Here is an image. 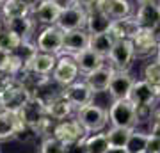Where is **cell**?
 I'll return each instance as SVG.
<instances>
[{
	"instance_id": "9",
	"label": "cell",
	"mask_w": 160,
	"mask_h": 153,
	"mask_svg": "<svg viewBox=\"0 0 160 153\" xmlns=\"http://www.w3.org/2000/svg\"><path fill=\"white\" fill-rule=\"evenodd\" d=\"M157 98H158V94L155 93V89L148 82H144L142 79L133 82L130 94H128V100L135 105L137 110H141V109H151L153 110L155 103H157Z\"/></svg>"
},
{
	"instance_id": "18",
	"label": "cell",
	"mask_w": 160,
	"mask_h": 153,
	"mask_svg": "<svg viewBox=\"0 0 160 153\" xmlns=\"http://www.w3.org/2000/svg\"><path fill=\"white\" fill-rule=\"evenodd\" d=\"M87 11V20H86V30L89 34H103L109 32L110 25H112V18L105 11L98 9V7H91L86 9Z\"/></svg>"
},
{
	"instance_id": "20",
	"label": "cell",
	"mask_w": 160,
	"mask_h": 153,
	"mask_svg": "<svg viewBox=\"0 0 160 153\" xmlns=\"http://www.w3.org/2000/svg\"><path fill=\"white\" fill-rule=\"evenodd\" d=\"M46 114L52 121H64L68 119L71 114H73V107L71 103L62 96V93H59L55 96H52L48 102H46Z\"/></svg>"
},
{
	"instance_id": "25",
	"label": "cell",
	"mask_w": 160,
	"mask_h": 153,
	"mask_svg": "<svg viewBox=\"0 0 160 153\" xmlns=\"http://www.w3.org/2000/svg\"><path fill=\"white\" fill-rule=\"evenodd\" d=\"M20 125H22V121L16 112L0 110V142L14 139V134L20 128Z\"/></svg>"
},
{
	"instance_id": "16",
	"label": "cell",
	"mask_w": 160,
	"mask_h": 153,
	"mask_svg": "<svg viewBox=\"0 0 160 153\" xmlns=\"http://www.w3.org/2000/svg\"><path fill=\"white\" fill-rule=\"evenodd\" d=\"M55 64H57V55L36 50L29 57V61L25 63L23 69H30V71L39 73V75H50L53 71V68H55Z\"/></svg>"
},
{
	"instance_id": "37",
	"label": "cell",
	"mask_w": 160,
	"mask_h": 153,
	"mask_svg": "<svg viewBox=\"0 0 160 153\" xmlns=\"http://www.w3.org/2000/svg\"><path fill=\"white\" fill-rule=\"evenodd\" d=\"M61 9H66V7H73V6H78V0H53Z\"/></svg>"
},
{
	"instance_id": "34",
	"label": "cell",
	"mask_w": 160,
	"mask_h": 153,
	"mask_svg": "<svg viewBox=\"0 0 160 153\" xmlns=\"http://www.w3.org/2000/svg\"><path fill=\"white\" fill-rule=\"evenodd\" d=\"M64 148L66 146L59 139H55L53 135H48V137H43L39 153H64Z\"/></svg>"
},
{
	"instance_id": "10",
	"label": "cell",
	"mask_w": 160,
	"mask_h": 153,
	"mask_svg": "<svg viewBox=\"0 0 160 153\" xmlns=\"http://www.w3.org/2000/svg\"><path fill=\"white\" fill-rule=\"evenodd\" d=\"M86 20H87V11L82 6H73L61 9L57 25L62 32H69V30H78V28H86Z\"/></svg>"
},
{
	"instance_id": "26",
	"label": "cell",
	"mask_w": 160,
	"mask_h": 153,
	"mask_svg": "<svg viewBox=\"0 0 160 153\" xmlns=\"http://www.w3.org/2000/svg\"><path fill=\"white\" fill-rule=\"evenodd\" d=\"M25 68V59L20 54H0V73L18 77Z\"/></svg>"
},
{
	"instance_id": "19",
	"label": "cell",
	"mask_w": 160,
	"mask_h": 153,
	"mask_svg": "<svg viewBox=\"0 0 160 153\" xmlns=\"http://www.w3.org/2000/svg\"><path fill=\"white\" fill-rule=\"evenodd\" d=\"M94 7L105 11L112 20H121V18H128L133 14L130 0H96Z\"/></svg>"
},
{
	"instance_id": "27",
	"label": "cell",
	"mask_w": 160,
	"mask_h": 153,
	"mask_svg": "<svg viewBox=\"0 0 160 153\" xmlns=\"http://www.w3.org/2000/svg\"><path fill=\"white\" fill-rule=\"evenodd\" d=\"M116 39L112 38L110 32H103V34H91L89 38V48L92 52H96L98 55H102L103 59H107L114 46Z\"/></svg>"
},
{
	"instance_id": "46",
	"label": "cell",
	"mask_w": 160,
	"mask_h": 153,
	"mask_svg": "<svg viewBox=\"0 0 160 153\" xmlns=\"http://www.w3.org/2000/svg\"><path fill=\"white\" fill-rule=\"evenodd\" d=\"M0 110H2V102H0Z\"/></svg>"
},
{
	"instance_id": "43",
	"label": "cell",
	"mask_w": 160,
	"mask_h": 153,
	"mask_svg": "<svg viewBox=\"0 0 160 153\" xmlns=\"http://www.w3.org/2000/svg\"><path fill=\"white\" fill-rule=\"evenodd\" d=\"M4 28H6V20L0 18V30H4Z\"/></svg>"
},
{
	"instance_id": "29",
	"label": "cell",
	"mask_w": 160,
	"mask_h": 153,
	"mask_svg": "<svg viewBox=\"0 0 160 153\" xmlns=\"http://www.w3.org/2000/svg\"><path fill=\"white\" fill-rule=\"evenodd\" d=\"M84 146H86L87 153H107L110 144L105 132H94V134H87L84 137Z\"/></svg>"
},
{
	"instance_id": "6",
	"label": "cell",
	"mask_w": 160,
	"mask_h": 153,
	"mask_svg": "<svg viewBox=\"0 0 160 153\" xmlns=\"http://www.w3.org/2000/svg\"><path fill=\"white\" fill-rule=\"evenodd\" d=\"M62 43H64V32L57 25L45 27L36 38V48L39 52L53 54V55L62 54Z\"/></svg>"
},
{
	"instance_id": "49",
	"label": "cell",
	"mask_w": 160,
	"mask_h": 153,
	"mask_svg": "<svg viewBox=\"0 0 160 153\" xmlns=\"http://www.w3.org/2000/svg\"><path fill=\"white\" fill-rule=\"evenodd\" d=\"M158 98H160V94H158Z\"/></svg>"
},
{
	"instance_id": "22",
	"label": "cell",
	"mask_w": 160,
	"mask_h": 153,
	"mask_svg": "<svg viewBox=\"0 0 160 153\" xmlns=\"http://www.w3.org/2000/svg\"><path fill=\"white\" fill-rule=\"evenodd\" d=\"M6 27L11 32H14L23 43H30L32 36H34V30H36V22L32 20V16L11 18V20H6Z\"/></svg>"
},
{
	"instance_id": "45",
	"label": "cell",
	"mask_w": 160,
	"mask_h": 153,
	"mask_svg": "<svg viewBox=\"0 0 160 153\" xmlns=\"http://www.w3.org/2000/svg\"><path fill=\"white\" fill-rule=\"evenodd\" d=\"M7 0H0V6H4V4H6Z\"/></svg>"
},
{
	"instance_id": "40",
	"label": "cell",
	"mask_w": 160,
	"mask_h": 153,
	"mask_svg": "<svg viewBox=\"0 0 160 153\" xmlns=\"http://www.w3.org/2000/svg\"><path fill=\"white\" fill-rule=\"evenodd\" d=\"M151 121H153V123H160V105H158V107L155 105L153 114H151Z\"/></svg>"
},
{
	"instance_id": "32",
	"label": "cell",
	"mask_w": 160,
	"mask_h": 153,
	"mask_svg": "<svg viewBox=\"0 0 160 153\" xmlns=\"http://www.w3.org/2000/svg\"><path fill=\"white\" fill-rule=\"evenodd\" d=\"M142 80L148 82L155 89L157 94H160V64L155 63H146L142 68Z\"/></svg>"
},
{
	"instance_id": "8",
	"label": "cell",
	"mask_w": 160,
	"mask_h": 153,
	"mask_svg": "<svg viewBox=\"0 0 160 153\" xmlns=\"http://www.w3.org/2000/svg\"><path fill=\"white\" fill-rule=\"evenodd\" d=\"M52 135L59 139L64 146L66 144H71V142L82 141L84 137L87 135V132L84 130V126L80 125L77 118L75 119H64V121H57L53 125V130H52Z\"/></svg>"
},
{
	"instance_id": "2",
	"label": "cell",
	"mask_w": 160,
	"mask_h": 153,
	"mask_svg": "<svg viewBox=\"0 0 160 153\" xmlns=\"http://www.w3.org/2000/svg\"><path fill=\"white\" fill-rule=\"evenodd\" d=\"M32 96L30 91L18 80V77L9 80V84L0 91V102H2V110H9V112H20V109L29 102Z\"/></svg>"
},
{
	"instance_id": "13",
	"label": "cell",
	"mask_w": 160,
	"mask_h": 153,
	"mask_svg": "<svg viewBox=\"0 0 160 153\" xmlns=\"http://www.w3.org/2000/svg\"><path fill=\"white\" fill-rule=\"evenodd\" d=\"M133 82H135V79L128 71H116L114 69L110 84H109V89H107L110 98L112 100H126L132 91Z\"/></svg>"
},
{
	"instance_id": "35",
	"label": "cell",
	"mask_w": 160,
	"mask_h": 153,
	"mask_svg": "<svg viewBox=\"0 0 160 153\" xmlns=\"http://www.w3.org/2000/svg\"><path fill=\"white\" fill-rule=\"evenodd\" d=\"M64 153H87L86 146H84V139L82 141H77V142H71V144H66Z\"/></svg>"
},
{
	"instance_id": "44",
	"label": "cell",
	"mask_w": 160,
	"mask_h": 153,
	"mask_svg": "<svg viewBox=\"0 0 160 153\" xmlns=\"http://www.w3.org/2000/svg\"><path fill=\"white\" fill-rule=\"evenodd\" d=\"M139 4H144V2H158V0H137Z\"/></svg>"
},
{
	"instance_id": "1",
	"label": "cell",
	"mask_w": 160,
	"mask_h": 153,
	"mask_svg": "<svg viewBox=\"0 0 160 153\" xmlns=\"http://www.w3.org/2000/svg\"><path fill=\"white\" fill-rule=\"evenodd\" d=\"M18 118L23 125L32 128L36 132V135L39 137L52 135V130H53V125H55V121H52L46 114L45 100H41L39 96H30L29 102L20 109Z\"/></svg>"
},
{
	"instance_id": "21",
	"label": "cell",
	"mask_w": 160,
	"mask_h": 153,
	"mask_svg": "<svg viewBox=\"0 0 160 153\" xmlns=\"http://www.w3.org/2000/svg\"><path fill=\"white\" fill-rule=\"evenodd\" d=\"M139 23L137 20H135V16L132 14V16L128 18H121V20H112V25H110V34H112V38H114L116 41L119 39H133L135 38V34H137L139 30Z\"/></svg>"
},
{
	"instance_id": "33",
	"label": "cell",
	"mask_w": 160,
	"mask_h": 153,
	"mask_svg": "<svg viewBox=\"0 0 160 153\" xmlns=\"http://www.w3.org/2000/svg\"><path fill=\"white\" fill-rule=\"evenodd\" d=\"M126 150L128 153H142L148 150V132H141V130H135L132 132L130 135V141L126 144Z\"/></svg>"
},
{
	"instance_id": "24",
	"label": "cell",
	"mask_w": 160,
	"mask_h": 153,
	"mask_svg": "<svg viewBox=\"0 0 160 153\" xmlns=\"http://www.w3.org/2000/svg\"><path fill=\"white\" fill-rule=\"evenodd\" d=\"M75 59V63H77V66H78L80 73H91V71H94V69L102 68V66H105V59H103L102 55H98L96 52H92L91 48H86V50L78 52V54H75V55H71Z\"/></svg>"
},
{
	"instance_id": "47",
	"label": "cell",
	"mask_w": 160,
	"mask_h": 153,
	"mask_svg": "<svg viewBox=\"0 0 160 153\" xmlns=\"http://www.w3.org/2000/svg\"><path fill=\"white\" fill-rule=\"evenodd\" d=\"M142 153H149V151H148V150H146V151H142Z\"/></svg>"
},
{
	"instance_id": "7",
	"label": "cell",
	"mask_w": 160,
	"mask_h": 153,
	"mask_svg": "<svg viewBox=\"0 0 160 153\" xmlns=\"http://www.w3.org/2000/svg\"><path fill=\"white\" fill-rule=\"evenodd\" d=\"M78 75H80V69L77 66V63H75V59L71 55L62 54L57 59V64H55V68L52 71V80L57 85H61V87H66V85L77 82Z\"/></svg>"
},
{
	"instance_id": "38",
	"label": "cell",
	"mask_w": 160,
	"mask_h": 153,
	"mask_svg": "<svg viewBox=\"0 0 160 153\" xmlns=\"http://www.w3.org/2000/svg\"><path fill=\"white\" fill-rule=\"evenodd\" d=\"M148 134H153V135H158L160 137V123H149V132Z\"/></svg>"
},
{
	"instance_id": "42",
	"label": "cell",
	"mask_w": 160,
	"mask_h": 153,
	"mask_svg": "<svg viewBox=\"0 0 160 153\" xmlns=\"http://www.w3.org/2000/svg\"><path fill=\"white\" fill-rule=\"evenodd\" d=\"M155 55H157V63L160 64V41H158V46H157V54H155Z\"/></svg>"
},
{
	"instance_id": "3",
	"label": "cell",
	"mask_w": 160,
	"mask_h": 153,
	"mask_svg": "<svg viewBox=\"0 0 160 153\" xmlns=\"http://www.w3.org/2000/svg\"><path fill=\"white\" fill-rule=\"evenodd\" d=\"M109 121L112 126L121 128H137L139 116L135 105L126 98V100H114L109 107Z\"/></svg>"
},
{
	"instance_id": "39",
	"label": "cell",
	"mask_w": 160,
	"mask_h": 153,
	"mask_svg": "<svg viewBox=\"0 0 160 153\" xmlns=\"http://www.w3.org/2000/svg\"><path fill=\"white\" fill-rule=\"evenodd\" d=\"M94 4H96V0H78V6H82L84 9H91V7H94Z\"/></svg>"
},
{
	"instance_id": "5",
	"label": "cell",
	"mask_w": 160,
	"mask_h": 153,
	"mask_svg": "<svg viewBox=\"0 0 160 153\" xmlns=\"http://www.w3.org/2000/svg\"><path fill=\"white\" fill-rule=\"evenodd\" d=\"M107 59L110 61V68H114L116 71H128L133 61L137 59L135 50H133V43L130 39L116 41Z\"/></svg>"
},
{
	"instance_id": "31",
	"label": "cell",
	"mask_w": 160,
	"mask_h": 153,
	"mask_svg": "<svg viewBox=\"0 0 160 153\" xmlns=\"http://www.w3.org/2000/svg\"><path fill=\"white\" fill-rule=\"evenodd\" d=\"M133 128H121V126H110L109 130L105 132L107 134V139H109V144L112 148H126L128 141H130V135Z\"/></svg>"
},
{
	"instance_id": "11",
	"label": "cell",
	"mask_w": 160,
	"mask_h": 153,
	"mask_svg": "<svg viewBox=\"0 0 160 153\" xmlns=\"http://www.w3.org/2000/svg\"><path fill=\"white\" fill-rule=\"evenodd\" d=\"M133 43V50L137 59H148L153 54H157V46H158V38L155 34L153 28H139L135 38L132 39Z\"/></svg>"
},
{
	"instance_id": "14",
	"label": "cell",
	"mask_w": 160,
	"mask_h": 153,
	"mask_svg": "<svg viewBox=\"0 0 160 153\" xmlns=\"http://www.w3.org/2000/svg\"><path fill=\"white\" fill-rule=\"evenodd\" d=\"M59 14H61V7L53 2V0H41L39 4L30 11V16L36 23H41V25H55L59 20Z\"/></svg>"
},
{
	"instance_id": "28",
	"label": "cell",
	"mask_w": 160,
	"mask_h": 153,
	"mask_svg": "<svg viewBox=\"0 0 160 153\" xmlns=\"http://www.w3.org/2000/svg\"><path fill=\"white\" fill-rule=\"evenodd\" d=\"M0 11H2L4 20H11V18L30 16L32 7L25 0H7L4 6H0Z\"/></svg>"
},
{
	"instance_id": "36",
	"label": "cell",
	"mask_w": 160,
	"mask_h": 153,
	"mask_svg": "<svg viewBox=\"0 0 160 153\" xmlns=\"http://www.w3.org/2000/svg\"><path fill=\"white\" fill-rule=\"evenodd\" d=\"M148 151L149 153H160V137L148 134Z\"/></svg>"
},
{
	"instance_id": "48",
	"label": "cell",
	"mask_w": 160,
	"mask_h": 153,
	"mask_svg": "<svg viewBox=\"0 0 160 153\" xmlns=\"http://www.w3.org/2000/svg\"><path fill=\"white\" fill-rule=\"evenodd\" d=\"M158 6H160V0H158Z\"/></svg>"
},
{
	"instance_id": "23",
	"label": "cell",
	"mask_w": 160,
	"mask_h": 153,
	"mask_svg": "<svg viewBox=\"0 0 160 153\" xmlns=\"http://www.w3.org/2000/svg\"><path fill=\"white\" fill-rule=\"evenodd\" d=\"M112 73H114V68L102 66V68H98V69H94V71H91V73H87L84 82L89 85V89H91L94 94H96V93H103V91L109 89Z\"/></svg>"
},
{
	"instance_id": "17",
	"label": "cell",
	"mask_w": 160,
	"mask_h": 153,
	"mask_svg": "<svg viewBox=\"0 0 160 153\" xmlns=\"http://www.w3.org/2000/svg\"><path fill=\"white\" fill-rule=\"evenodd\" d=\"M89 38L91 34L86 28H78V30H69L64 32V43H62V54L75 55L78 52L89 48Z\"/></svg>"
},
{
	"instance_id": "41",
	"label": "cell",
	"mask_w": 160,
	"mask_h": 153,
	"mask_svg": "<svg viewBox=\"0 0 160 153\" xmlns=\"http://www.w3.org/2000/svg\"><path fill=\"white\" fill-rule=\"evenodd\" d=\"M107 153H128V150H126V148H112L110 146L109 150H107Z\"/></svg>"
},
{
	"instance_id": "30",
	"label": "cell",
	"mask_w": 160,
	"mask_h": 153,
	"mask_svg": "<svg viewBox=\"0 0 160 153\" xmlns=\"http://www.w3.org/2000/svg\"><path fill=\"white\" fill-rule=\"evenodd\" d=\"M22 45L23 41L7 27L0 30V54H16L22 48Z\"/></svg>"
},
{
	"instance_id": "12",
	"label": "cell",
	"mask_w": 160,
	"mask_h": 153,
	"mask_svg": "<svg viewBox=\"0 0 160 153\" xmlns=\"http://www.w3.org/2000/svg\"><path fill=\"white\" fill-rule=\"evenodd\" d=\"M61 93H62V96L71 103L73 109H80V107H84V105L92 103V96H94V93L89 89V85H87L84 80H77L73 84L66 85V87H62Z\"/></svg>"
},
{
	"instance_id": "4",
	"label": "cell",
	"mask_w": 160,
	"mask_h": 153,
	"mask_svg": "<svg viewBox=\"0 0 160 153\" xmlns=\"http://www.w3.org/2000/svg\"><path fill=\"white\" fill-rule=\"evenodd\" d=\"M77 121L84 126L87 134H94V132H103V128L109 123V112L107 109L89 103L84 107L77 109Z\"/></svg>"
},
{
	"instance_id": "15",
	"label": "cell",
	"mask_w": 160,
	"mask_h": 153,
	"mask_svg": "<svg viewBox=\"0 0 160 153\" xmlns=\"http://www.w3.org/2000/svg\"><path fill=\"white\" fill-rule=\"evenodd\" d=\"M139 27L142 28H157L160 25V6L158 2H144L139 4L137 13L133 14Z\"/></svg>"
}]
</instances>
